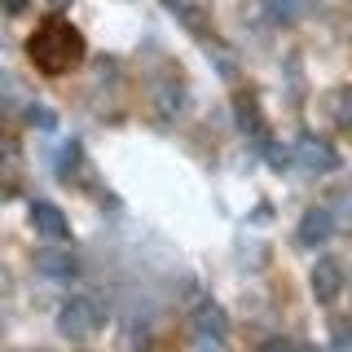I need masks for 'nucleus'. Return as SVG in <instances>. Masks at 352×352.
Wrapping results in <instances>:
<instances>
[{"mask_svg":"<svg viewBox=\"0 0 352 352\" xmlns=\"http://www.w3.org/2000/svg\"><path fill=\"white\" fill-rule=\"evenodd\" d=\"M0 9H5V14H22V9H27V0H0Z\"/></svg>","mask_w":352,"mask_h":352,"instance_id":"15","label":"nucleus"},{"mask_svg":"<svg viewBox=\"0 0 352 352\" xmlns=\"http://www.w3.org/2000/svg\"><path fill=\"white\" fill-rule=\"evenodd\" d=\"M36 269L49 282H71L75 273H80V260L71 256V247H44L40 256H36Z\"/></svg>","mask_w":352,"mask_h":352,"instance_id":"3","label":"nucleus"},{"mask_svg":"<svg viewBox=\"0 0 352 352\" xmlns=\"http://www.w3.org/2000/svg\"><path fill=\"white\" fill-rule=\"evenodd\" d=\"M194 352H225V339H212V335H198L194 330Z\"/></svg>","mask_w":352,"mask_h":352,"instance_id":"12","label":"nucleus"},{"mask_svg":"<svg viewBox=\"0 0 352 352\" xmlns=\"http://www.w3.org/2000/svg\"><path fill=\"white\" fill-rule=\"evenodd\" d=\"M291 352H322V348H291Z\"/></svg>","mask_w":352,"mask_h":352,"instance_id":"19","label":"nucleus"},{"mask_svg":"<svg viewBox=\"0 0 352 352\" xmlns=\"http://www.w3.org/2000/svg\"><path fill=\"white\" fill-rule=\"evenodd\" d=\"M339 119H344V124H352V88H344V93H339Z\"/></svg>","mask_w":352,"mask_h":352,"instance_id":"13","label":"nucleus"},{"mask_svg":"<svg viewBox=\"0 0 352 352\" xmlns=\"http://www.w3.org/2000/svg\"><path fill=\"white\" fill-rule=\"evenodd\" d=\"M260 352H291V344H286V339H269Z\"/></svg>","mask_w":352,"mask_h":352,"instance_id":"16","label":"nucleus"},{"mask_svg":"<svg viewBox=\"0 0 352 352\" xmlns=\"http://www.w3.org/2000/svg\"><path fill=\"white\" fill-rule=\"evenodd\" d=\"M5 286H9V269H0V291H5Z\"/></svg>","mask_w":352,"mask_h":352,"instance_id":"17","label":"nucleus"},{"mask_svg":"<svg viewBox=\"0 0 352 352\" xmlns=\"http://www.w3.org/2000/svg\"><path fill=\"white\" fill-rule=\"evenodd\" d=\"M269 14L278 22H300L313 14V0H269Z\"/></svg>","mask_w":352,"mask_h":352,"instance_id":"8","label":"nucleus"},{"mask_svg":"<svg viewBox=\"0 0 352 352\" xmlns=\"http://www.w3.org/2000/svg\"><path fill=\"white\" fill-rule=\"evenodd\" d=\"M49 5H53V9H66V5H71V0H49Z\"/></svg>","mask_w":352,"mask_h":352,"instance_id":"18","label":"nucleus"},{"mask_svg":"<svg viewBox=\"0 0 352 352\" xmlns=\"http://www.w3.org/2000/svg\"><path fill=\"white\" fill-rule=\"evenodd\" d=\"M194 330H198V335H212V339H225V330H229L225 308H220V304H203L194 313Z\"/></svg>","mask_w":352,"mask_h":352,"instance_id":"7","label":"nucleus"},{"mask_svg":"<svg viewBox=\"0 0 352 352\" xmlns=\"http://www.w3.org/2000/svg\"><path fill=\"white\" fill-rule=\"evenodd\" d=\"M154 102H159V115L163 119H172L176 110H181V88H159V97H154Z\"/></svg>","mask_w":352,"mask_h":352,"instance_id":"10","label":"nucleus"},{"mask_svg":"<svg viewBox=\"0 0 352 352\" xmlns=\"http://www.w3.org/2000/svg\"><path fill=\"white\" fill-rule=\"evenodd\" d=\"M269 163H273V168H286V163H291V154L278 150V146H269Z\"/></svg>","mask_w":352,"mask_h":352,"instance_id":"14","label":"nucleus"},{"mask_svg":"<svg viewBox=\"0 0 352 352\" xmlns=\"http://www.w3.org/2000/svg\"><path fill=\"white\" fill-rule=\"evenodd\" d=\"M58 330L66 339H88L102 330V308H97V300H88V295H71L62 308H58Z\"/></svg>","mask_w":352,"mask_h":352,"instance_id":"1","label":"nucleus"},{"mask_svg":"<svg viewBox=\"0 0 352 352\" xmlns=\"http://www.w3.org/2000/svg\"><path fill=\"white\" fill-rule=\"evenodd\" d=\"M238 128L251 132V137H264V119H260V106L251 97H238Z\"/></svg>","mask_w":352,"mask_h":352,"instance_id":"9","label":"nucleus"},{"mask_svg":"<svg viewBox=\"0 0 352 352\" xmlns=\"http://www.w3.org/2000/svg\"><path fill=\"white\" fill-rule=\"evenodd\" d=\"M27 124H31V128H44V132H49L53 124H58V119H53V110H44V106H31V110H27Z\"/></svg>","mask_w":352,"mask_h":352,"instance_id":"11","label":"nucleus"},{"mask_svg":"<svg viewBox=\"0 0 352 352\" xmlns=\"http://www.w3.org/2000/svg\"><path fill=\"white\" fill-rule=\"evenodd\" d=\"M335 234V212L330 207H308L300 220V247H322Z\"/></svg>","mask_w":352,"mask_h":352,"instance_id":"5","label":"nucleus"},{"mask_svg":"<svg viewBox=\"0 0 352 352\" xmlns=\"http://www.w3.org/2000/svg\"><path fill=\"white\" fill-rule=\"evenodd\" d=\"M308 286H313L317 304H335L339 291H344V269H339L335 260H317L313 264V278H308Z\"/></svg>","mask_w":352,"mask_h":352,"instance_id":"4","label":"nucleus"},{"mask_svg":"<svg viewBox=\"0 0 352 352\" xmlns=\"http://www.w3.org/2000/svg\"><path fill=\"white\" fill-rule=\"evenodd\" d=\"M295 163L308 168V172H335L339 154L330 150V141H322V137H300L295 141Z\"/></svg>","mask_w":352,"mask_h":352,"instance_id":"2","label":"nucleus"},{"mask_svg":"<svg viewBox=\"0 0 352 352\" xmlns=\"http://www.w3.org/2000/svg\"><path fill=\"white\" fill-rule=\"evenodd\" d=\"M31 225H36V234L53 238V242H66V234H71L62 207H53V203H31Z\"/></svg>","mask_w":352,"mask_h":352,"instance_id":"6","label":"nucleus"}]
</instances>
